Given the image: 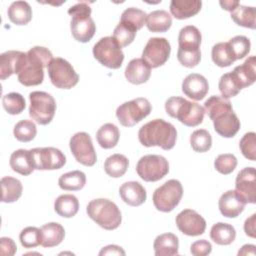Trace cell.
Here are the masks:
<instances>
[{
	"label": "cell",
	"instance_id": "6da1fadb",
	"mask_svg": "<svg viewBox=\"0 0 256 256\" xmlns=\"http://www.w3.org/2000/svg\"><path fill=\"white\" fill-rule=\"evenodd\" d=\"M204 111L213 121L214 130L222 137L231 138L240 129V120L234 113L232 104L222 96L213 95L204 103Z\"/></svg>",
	"mask_w": 256,
	"mask_h": 256
},
{
	"label": "cell",
	"instance_id": "7a4b0ae2",
	"mask_svg": "<svg viewBox=\"0 0 256 256\" xmlns=\"http://www.w3.org/2000/svg\"><path fill=\"white\" fill-rule=\"evenodd\" d=\"M138 139L145 147L159 146L163 150H170L175 146L177 131L173 124L163 119H154L139 129Z\"/></svg>",
	"mask_w": 256,
	"mask_h": 256
},
{
	"label": "cell",
	"instance_id": "3957f363",
	"mask_svg": "<svg viewBox=\"0 0 256 256\" xmlns=\"http://www.w3.org/2000/svg\"><path fill=\"white\" fill-rule=\"evenodd\" d=\"M53 59L51 51L42 46H34L27 52L25 66L18 74V81L24 86H36L43 82L45 67Z\"/></svg>",
	"mask_w": 256,
	"mask_h": 256
},
{
	"label": "cell",
	"instance_id": "277c9868",
	"mask_svg": "<svg viewBox=\"0 0 256 256\" xmlns=\"http://www.w3.org/2000/svg\"><path fill=\"white\" fill-rule=\"evenodd\" d=\"M166 113L188 127L198 126L203 122L205 111L198 103L179 96H172L165 102Z\"/></svg>",
	"mask_w": 256,
	"mask_h": 256
},
{
	"label": "cell",
	"instance_id": "5b68a950",
	"mask_svg": "<svg viewBox=\"0 0 256 256\" xmlns=\"http://www.w3.org/2000/svg\"><path fill=\"white\" fill-rule=\"evenodd\" d=\"M91 12V7L87 2H79L68 10V14L71 16L70 28L72 36L81 43L89 42L96 31Z\"/></svg>",
	"mask_w": 256,
	"mask_h": 256
},
{
	"label": "cell",
	"instance_id": "8992f818",
	"mask_svg": "<svg viewBox=\"0 0 256 256\" xmlns=\"http://www.w3.org/2000/svg\"><path fill=\"white\" fill-rule=\"evenodd\" d=\"M88 216L105 230L117 229L122 221L118 206L109 199L98 198L91 200L86 208Z\"/></svg>",
	"mask_w": 256,
	"mask_h": 256
},
{
	"label": "cell",
	"instance_id": "52a82bcc",
	"mask_svg": "<svg viewBox=\"0 0 256 256\" xmlns=\"http://www.w3.org/2000/svg\"><path fill=\"white\" fill-rule=\"evenodd\" d=\"M94 58L103 66L110 69H118L124 61L122 47L113 38V36L103 37L93 46Z\"/></svg>",
	"mask_w": 256,
	"mask_h": 256
},
{
	"label": "cell",
	"instance_id": "ba28073f",
	"mask_svg": "<svg viewBox=\"0 0 256 256\" xmlns=\"http://www.w3.org/2000/svg\"><path fill=\"white\" fill-rule=\"evenodd\" d=\"M29 115L40 125L49 124L56 112L54 98L44 91H33L29 94Z\"/></svg>",
	"mask_w": 256,
	"mask_h": 256
},
{
	"label": "cell",
	"instance_id": "9c48e42d",
	"mask_svg": "<svg viewBox=\"0 0 256 256\" xmlns=\"http://www.w3.org/2000/svg\"><path fill=\"white\" fill-rule=\"evenodd\" d=\"M152 110L150 102L146 98H135L124 102L116 109V117L124 127H132L146 118Z\"/></svg>",
	"mask_w": 256,
	"mask_h": 256
},
{
	"label": "cell",
	"instance_id": "30bf717a",
	"mask_svg": "<svg viewBox=\"0 0 256 256\" xmlns=\"http://www.w3.org/2000/svg\"><path fill=\"white\" fill-rule=\"evenodd\" d=\"M183 196V187L180 181L170 179L158 187L152 196L153 204L158 211L171 212Z\"/></svg>",
	"mask_w": 256,
	"mask_h": 256
},
{
	"label": "cell",
	"instance_id": "8fae6325",
	"mask_svg": "<svg viewBox=\"0 0 256 256\" xmlns=\"http://www.w3.org/2000/svg\"><path fill=\"white\" fill-rule=\"evenodd\" d=\"M47 70L51 83L57 88L71 89L79 81V76L72 65L61 57L53 58Z\"/></svg>",
	"mask_w": 256,
	"mask_h": 256
},
{
	"label": "cell",
	"instance_id": "7c38bea8",
	"mask_svg": "<svg viewBox=\"0 0 256 256\" xmlns=\"http://www.w3.org/2000/svg\"><path fill=\"white\" fill-rule=\"evenodd\" d=\"M138 176L146 182H156L169 172V163L161 155L148 154L139 159L136 165Z\"/></svg>",
	"mask_w": 256,
	"mask_h": 256
},
{
	"label": "cell",
	"instance_id": "4fadbf2b",
	"mask_svg": "<svg viewBox=\"0 0 256 256\" xmlns=\"http://www.w3.org/2000/svg\"><path fill=\"white\" fill-rule=\"evenodd\" d=\"M70 150L80 164L91 167L97 161L96 152L90 135L86 132L75 133L69 142Z\"/></svg>",
	"mask_w": 256,
	"mask_h": 256
},
{
	"label": "cell",
	"instance_id": "5bb4252c",
	"mask_svg": "<svg viewBox=\"0 0 256 256\" xmlns=\"http://www.w3.org/2000/svg\"><path fill=\"white\" fill-rule=\"evenodd\" d=\"M171 53V46L164 37L150 38L142 52V59L151 67L157 68L166 63Z\"/></svg>",
	"mask_w": 256,
	"mask_h": 256
},
{
	"label": "cell",
	"instance_id": "9a60e30c",
	"mask_svg": "<svg viewBox=\"0 0 256 256\" xmlns=\"http://www.w3.org/2000/svg\"><path fill=\"white\" fill-rule=\"evenodd\" d=\"M34 168L37 170H56L66 163L65 155L57 148L44 147L30 149Z\"/></svg>",
	"mask_w": 256,
	"mask_h": 256
},
{
	"label": "cell",
	"instance_id": "2e32d148",
	"mask_svg": "<svg viewBox=\"0 0 256 256\" xmlns=\"http://www.w3.org/2000/svg\"><path fill=\"white\" fill-rule=\"evenodd\" d=\"M178 229L187 236H199L205 232V219L192 209H184L176 216Z\"/></svg>",
	"mask_w": 256,
	"mask_h": 256
},
{
	"label": "cell",
	"instance_id": "e0dca14e",
	"mask_svg": "<svg viewBox=\"0 0 256 256\" xmlns=\"http://www.w3.org/2000/svg\"><path fill=\"white\" fill-rule=\"evenodd\" d=\"M235 188L246 203H256V176L254 167H245L237 174Z\"/></svg>",
	"mask_w": 256,
	"mask_h": 256
},
{
	"label": "cell",
	"instance_id": "ac0fdd59",
	"mask_svg": "<svg viewBox=\"0 0 256 256\" xmlns=\"http://www.w3.org/2000/svg\"><path fill=\"white\" fill-rule=\"evenodd\" d=\"M27 61V53L10 50L0 55V78L5 80L12 74H19Z\"/></svg>",
	"mask_w": 256,
	"mask_h": 256
},
{
	"label": "cell",
	"instance_id": "d6986e66",
	"mask_svg": "<svg viewBox=\"0 0 256 256\" xmlns=\"http://www.w3.org/2000/svg\"><path fill=\"white\" fill-rule=\"evenodd\" d=\"M246 204V201L236 190H228L224 192L218 201L220 213L227 218H235L239 216L243 212Z\"/></svg>",
	"mask_w": 256,
	"mask_h": 256
},
{
	"label": "cell",
	"instance_id": "ffe728a7",
	"mask_svg": "<svg viewBox=\"0 0 256 256\" xmlns=\"http://www.w3.org/2000/svg\"><path fill=\"white\" fill-rule=\"evenodd\" d=\"M209 91L207 79L197 73L187 75L182 82V92L189 98L199 101L202 100Z\"/></svg>",
	"mask_w": 256,
	"mask_h": 256
},
{
	"label": "cell",
	"instance_id": "44dd1931",
	"mask_svg": "<svg viewBox=\"0 0 256 256\" xmlns=\"http://www.w3.org/2000/svg\"><path fill=\"white\" fill-rule=\"evenodd\" d=\"M121 199L130 206L142 205L147 197L145 188L137 181H128L123 183L119 188Z\"/></svg>",
	"mask_w": 256,
	"mask_h": 256
},
{
	"label": "cell",
	"instance_id": "7402d4cb",
	"mask_svg": "<svg viewBox=\"0 0 256 256\" xmlns=\"http://www.w3.org/2000/svg\"><path fill=\"white\" fill-rule=\"evenodd\" d=\"M150 75L151 67L142 58L132 59L125 68V78L135 85L146 83Z\"/></svg>",
	"mask_w": 256,
	"mask_h": 256
},
{
	"label": "cell",
	"instance_id": "603a6c76",
	"mask_svg": "<svg viewBox=\"0 0 256 256\" xmlns=\"http://www.w3.org/2000/svg\"><path fill=\"white\" fill-rule=\"evenodd\" d=\"M202 7L199 0H172L170 3V12L173 17L183 20L196 15Z\"/></svg>",
	"mask_w": 256,
	"mask_h": 256
},
{
	"label": "cell",
	"instance_id": "cb8c5ba5",
	"mask_svg": "<svg viewBox=\"0 0 256 256\" xmlns=\"http://www.w3.org/2000/svg\"><path fill=\"white\" fill-rule=\"evenodd\" d=\"M41 246L45 248H51L59 245L64 237L65 230L63 226L57 222H50L44 224L41 228Z\"/></svg>",
	"mask_w": 256,
	"mask_h": 256
},
{
	"label": "cell",
	"instance_id": "d4e9b609",
	"mask_svg": "<svg viewBox=\"0 0 256 256\" xmlns=\"http://www.w3.org/2000/svg\"><path fill=\"white\" fill-rule=\"evenodd\" d=\"M9 164L13 171L23 176L30 175L35 170L30 150L26 149L15 150L10 156Z\"/></svg>",
	"mask_w": 256,
	"mask_h": 256
},
{
	"label": "cell",
	"instance_id": "484cf974",
	"mask_svg": "<svg viewBox=\"0 0 256 256\" xmlns=\"http://www.w3.org/2000/svg\"><path fill=\"white\" fill-rule=\"evenodd\" d=\"M156 256H173L178 254L179 240L173 233H164L158 235L153 243Z\"/></svg>",
	"mask_w": 256,
	"mask_h": 256
},
{
	"label": "cell",
	"instance_id": "4316f807",
	"mask_svg": "<svg viewBox=\"0 0 256 256\" xmlns=\"http://www.w3.org/2000/svg\"><path fill=\"white\" fill-rule=\"evenodd\" d=\"M202 36L199 29L193 25L183 27L179 31L178 45L182 50H200Z\"/></svg>",
	"mask_w": 256,
	"mask_h": 256
},
{
	"label": "cell",
	"instance_id": "83f0119b",
	"mask_svg": "<svg viewBox=\"0 0 256 256\" xmlns=\"http://www.w3.org/2000/svg\"><path fill=\"white\" fill-rule=\"evenodd\" d=\"M149 31L154 33L166 32L172 25V17L165 10H155L146 16L145 22Z\"/></svg>",
	"mask_w": 256,
	"mask_h": 256
},
{
	"label": "cell",
	"instance_id": "f1b7e54d",
	"mask_svg": "<svg viewBox=\"0 0 256 256\" xmlns=\"http://www.w3.org/2000/svg\"><path fill=\"white\" fill-rule=\"evenodd\" d=\"M9 20L16 25H26L32 19V9L26 1H14L7 10Z\"/></svg>",
	"mask_w": 256,
	"mask_h": 256
},
{
	"label": "cell",
	"instance_id": "f546056e",
	"mask_svg": "<svg viewBox=\"0 0 256 256\" xmlns=\"http://www.w3.org/2000/svg\"><path fill=\"white\" fill-rule=\"evenodd\" d=\"M219 91L223 98L229 99L236 96L244 87L234 71L223 74L218 83Z\"/></svg>",
	"mask_w": 256,
	"mask_h": 256
},
{
	"label": "cell",
	"instance_id": "4dcf8cb0",
	"mask_svg": "<svg viewBox=\"0 0 256 256\" xmlns=\"http://www.w3.org/2000/svg\"><path fill=\"white\" fill-rule=\"evenodd\" d=\"M119 137L120 131L113 123H106L102 125L96 133L97 142L104 149L114 148L119 141Z\"/></svg>",
	"mask_w": 256,
	"mask_h": 256
},
{
	"label": "cell",
	"instance_id": "1f68e13d",
	"mask_svg": "<svg viewBox=\"0 0 256 256\" xmlns=\"http://www.w3.org/2000/svg\"><path fill=\"white\" fill-rule=\"evenodd\" d=\"M79 209V201L76 196L72 194L60 195L54 202L55 212L64 218H71L75 216Z\"/></svg>",
	"mask_w": 256,
	"mask_h": 256
},
{
	"label": "cell",
	"instance_id": "d6a6232c",
	"mask_svg": "<svg viewBox=\"0 0 256 256\" xmlns=\"http://www.w3.org/2000/svg\"><path fill=\"white\" fill-rule=\"evenodd\" d=\"M1 201L4 203H13L21 197L23 187L18 179L10 176H5L1 179Z\"/></svg>",
	"mask_w": 256,
	"mask_h": 256
},
{
	"label": "cell",
	"instance_id": "836d02e7",
	"mask_svg": "<svg viewBox=\"0 0 256 256\" xmlns=\"http://www.w3.org/2000/svg\"><path fill=\"white\" fill-rule=\"evenodd\" d=\"M210 238L218 245H229L235 240L236 231L232 225L218 222L211 227Z\"/></svg>",
	"mask_w": 256,
	"mask_h": 256
},
{
	"label": "cell",
	"instance_id": "e575fe53",
	"mask_svg": "<svg viewBox=\"0 0 256 256\" xmlns=\"http://www.w3.org/2000/svg\"><path fill=\"white\" fill-rule=\"evenodd\" d=\"M232 20L239 26L255 29L256 27V9L254 7H248L239 5L231 11Z\"/></svg>",
	"mask_w": 256,
	"mask_h": 256
},
{
	"label": "cell",
	"instance_id": "d590c367",
	"mask_svg": "<svg viewBox=\"0 0 256 256\" xmlns=\"http://www.w3.org/2000/svg\"><path fill=\"white\" fill-rule=\"evenodd\" d=\"M129 166L127 157L123 154H113L109 156L104 162V170L107 175L113 178H119L123 176Z\"/></svg>",
	"mask_w": 256,
	"mask_h": 256
},
{
	"label": "cell",
	"instance_id": "8d00e7d4",
	"mask_svg": "<svg viewBox=\"0 0 256 256\" xmlns=\"http://www.w3.org/2000/svg\"><path fill=\"white\" fill-rule=\"evenodd\" d=\"M86 184V175L80 170H74L64 173L58 180V185L65 191L81 190Z\"/></svg>",
	"mask_w": 256,
	"mask_h": 256
},
{
	"label": "cell",
	"instance_id": "74e56055",
	"mask_svg": "<svg viewBox=\"0 0 256 256\" xmlns=\"http://www.w3.org/2000/svg\"><path fill=\"white\" fill-rule=\"evenodd\" d=\"M211 56L213 62L219 67H228L236 61L228 42H219L215 44L212 47Z\"/></svg>",
	"mask_w": 256,
	"mask_h": 256
},
{
	"label": "cell",
	"instance_id": "f35d334b",
	"mask_svg": "<svg viewBox=\"0 0 256 256\" xmlns=\"http://www.w3.org/2000/svg\"><path fill=\"white\" fill-rule=\"evenodd\" d=\"M256 58L255 56H250L242 65L236 66L234 72L240 79L243 87H248L252 85L256 80Z\"/></svg>",
	"mask_w": 256,
	"mask_h": 256
},
{
	"label": "cell",
	"instance_id": "ab89813d",
	"mask_svg": "<svg viewBox=\"0 0 256 256\" xmlns=\"http://www.w3.org/2000/svg\"><path fill=\"white\" fill-rule=\"evenodd\" d=\"M147 14L138 8L130 7L123 11L120 18V23L137 31L141 29L146 22Z\"/></svg>",
	"mask_w": 256,
	"mask_h": 256
},
{
	"label": "cell",
	"instance_id": "60d3db41",
	"mask_svg": "<svg viewBox=\"0 0 256 256\" xmlns=\"http://www.w3.org/2000/svg\"><path fill=\"white\" fill-rule=\"evenodd\" d=\"M2 105L8 114L17 115L24 111L26 102L20 93L10 92L2 97Z\"/></svg>",
	"mask_w": 256,
	"mask_h": 256
},
{
	"label": "cell",
	"instance_id": "b9f144b4",
	"mask_svg": "<svg viewBox=\"0 0 256 256\" xmlns=\"http://www.w3.org/2000/svg\"><path fill=\"white\" fill-rule=\"evenodd\" d=\"M14 137L20 142H30L32 141L36 134L37 128L32 120H21L14 126L13 129Z\"/></svg>",
	"mask_w": 256,
	"mask_h": 256
},
{
	"label": "cell",
	"instance_id": "7bdbcfd3",
	"mask_svg": "<svg viewBox=\"0 0 256 256\" xmlns=\"http://www.w3.org/2000/svg\"><path fill=\"white\" fill-rule=\"evenodd\" d=\"M190 144L195 152H207L212 146V137L205 129H198L192 132L190 136Z\"/></svg>",
	"mask_w": 256,
	"mask_h": 256
},
{
	"label": "cell",
	"instance_id": "ee69618b",
	"mask_svg": "<svg viewBox=\"0 0 256 256\" xmlns=\"http://www.w3.org/2000/svg\"><path fill=\"white\" fill-rule=\"evenodd\" d=\"M230 48L232 49L235 59H243L248 55L251 48V42L248 37L243 35H237L228 41Z\"/></svg>",
	"mask_w": 256,
	"mask_h": 256
},
{
	"label": "cell",
	"instance_id": "f6af8a7d",
	"mask_svg": "<svg viewBox=\"0 0 256 256\" xmlns=\"http://www.w3.org/2000/svg\"><path fill=\"white\" fill-rule=\"evenodd\" d=\"M19 239L24 248H34L41 244V231L37 227H26L20 232Z\"/></svg>",
	"mask_w": 256,
	"mask_h": 256
},
{
	"label": "cell",
	"instance_id": "bcb514c9",
	"mask_svg": "<svg viewBox=\"0 0 256 256\" xmlns=\"http://www.w3.org/2000/svg\"><path fill=\"white\" fill-rule=\"evenodd\" d=\"M239 148L243 156L251 161L256 159V134L248 132L243 135L239 142Z\"/></svg>",
	"mask_w": 256,
	"mask_h": 256
},
{
	"label": "cell",
	"instance_id": "7dc6e473",
	"mask_svg": "<svg viewBox=\"0 0 256 256\" xmlns=\"http://www.w3.org/2000/svg\"><path fill=\"white\" fill-rule=\"evenodd\" d=\"M237 166V158L233 154H220L214 161L215 169L224 175H228L234 171Z\"/></svg>",
	"mask_w": 256,
	"mask_h": 256
},
{
	"label": "cell",
	"instance_id": "c3c4849f",
	"mask_svg": "<svg viewBox=\"0 0 256 256\" xmlns=\"http://www.w3.org/2000/svg\"><path fill=\"white\" fill-rule=\"evenodd\" d=\"M136 32L137 31H135V30L129 28L128 26L119 22V24L114 29L113 38L118 42V44L121 47H126L134 41Z\"/></svg>",
	"mask_w": 256,
	"mask_h": 256
},
{
	"label": "cell",
	"instance_id": "681fc988",
	"mask_svg": "<svg viewBox=\"0 0 256 256\" xmlns=\"http://www.w3.org/2000/svg\"><path fill=\"white\" fill-rule=\"evenodd\" d=\"M177 59L181 65L187 68L196 67L201 60L200 50H182L178 48Z\"/></svg>",
	"mask_w": 256,
	"mask_h": 256
},
{
	"label": "cell",
	"instance_id": "f907efd6",
	"mask_svg": "<svg viewBox=\"0 0 256 256\" xmlns=\"http://www.w3.org/2000/svg\"><path fill=\"white\" fill-rule=\"evenodd\" d=\"M212 251V245L209 241L205 239L197 240L193 242L190 246V252L194 256H206Z\"/></svg>",
	"mask_w": 256,
	"mask_h": 256
},
{
	"label": "cell",
	"instance_id": "816d5d0a",
	"mask_svg": "<svg viewBox=\"0 0 256 256\" xmlns=\"http://www.w3.org/2000/svg\"><path fill=\"white\" fill-rule=\"evenodd\" d=\"M17 246L15 242L8 237H1L0 239V253L2 256H12L16 253Z\"/></svg>",
	"mask_w": 256,
	"mask_h": 256
},
{
	"label": "cell",
	"instance_id": "f5cc1de1",
	"mask_svg": "<svg viewBox=\"0 0 256 256\" xmlns=\"http://www.w3.org/2000/svg\"><path fill=\"white\" fill-rule=\"evenodd\" d=\"M256 214H252L249 218H247L244 222V231L245 234L251 238L256 237Z\"/></svg>",
	"mask_w": 256,
	"mask_h": 256
},
{
	"label": "cell",
	"instance_id": "db71d44e",
	"mask_svg": "<svg viewBox=\"0 0 256 256\" xmlns=\"http://www.w3.org/2000/svg\"><path fill=\"white\" fill-rule=\"evenodd\" d=\"M100 256L103 255H125V251L117 245H108L101 249L99 252Z\"/></svg>",
	"mask_w": 256,
	"mask_h": 256
},
{
	"label": "cell",
	"instance_id": "11a10c76",
	"mask_svg": "<svg viewBox=\"0 0 256 256\" xmlns=\"http://www.w3.org/2000/svg\"><path fill=\"white\" fill-rule=\"evenodd\" d=\"M256 246L253 244H245L242 246V248L238 251V255H255Z\"/></svg>",
	"mask_w": 256,
	"mask_h": 256
},
{
	"label": "cell",
	"instance_id": "9f6ffc18",
	"mask_svg": "<svg viewBox=\"0 0 256 256\" xmlns=\"http://www.w3.org/2000/svg\"><path fill=\"white\" fill-rule=\"evenodd\" d=\"M219 3L223 9L230 11V12L233 11L239 5L238 1H220Z\"/></svg>",
	"mask_w": 256,
	"mask_h": 256
}]
</instances>
